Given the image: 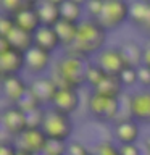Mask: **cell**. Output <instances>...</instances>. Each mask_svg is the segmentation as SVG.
I'll return each mask as SVG.
<instances>
[{
	"mask_svg": "<svg viewBox=\"0 0 150 155\" xmlns=\"http://www.w3.org/2000/svg\"><path fill=\"white\" fill-rule=\"evenodd\" d=\"M113 136L119 145L135 144L140 136V124L135 120H123L113 124Z\"/></svg>",
	"mask_w": 150,
	"mask_h": 155,
	"instance_id": "16",
	"label": "cell"
},
{
	"mask_svg": "<svg viewBox=\"0 0 150 155\" xmlns=\"http://www.w3.org/2000/svg\"><path fill=\"white\" fill-rule=\"evenodd\" d=\"M119 79L123 82L124 87H132L135 84H139V71L137 68H132V66H126L123 73L119 74Z\"/></svg>",
	"mask_w": 150,
	"mask_h": 155,
	"instance_id": "27",
	"label": "cell"
},
{
	"mask_svg": "<svg viewBox=\"0 0 150 155\" xmlns=\"http://www.w3.org/2000/svg\"><path fill=\"white\" fill-rule=\"evenodd\" d=\"M42 129L50 140L68 142L73 134V129H74V123L71 120V115H66L53 107H48L45 111V121H44Z\"/></svg>",
	"mask_w": 150,
	"mask_h": 155,
	"instance_id": "3",
	"label": "cell"
},
{
	"mask_svg": "<svg viewBox=\"0 0 150 155\" xmlns=\"http://www.w3.org/2000/svg\"><path fill=\"white\" fill-rule=\"evenodd\" d=\"M95 155H121L119 153V147L111 142V140H102L95 145V149L92 150Z\"/></svg>",
	"mask_w": 150,
	"mask_h": 155,
	"instance_id": "32",
	"label": "cell"
},
{
	"mask_svg": "<svg viewBox=\"0 0 150 155\" xmlns=\"http://www.w3.org/2000/svg\"><path fill=\"white\" fill-rule=\"evenodd\" d=\"M15 18V23H16V28L23 29L29 34H36L39 29L42 28L41 18L36 12V8H29V10H23L21 13H18Z\"/></svg>",
	"mask_w": 150,
	"mask_h": 155,
	"instance_id": "21",
	"label": "cell"
},
{
	"mask_svg": "<svg viewBox=\"0 0 150 155\" xmlns=\"http://www.w3.org/2000/svg\"><path fill=\"white\" fill-rule=\"evenodd\" d=\"M61 3L63 0H39L36 12L41 18L42 26L55 28L61 21Z\"/></svg>",
	"mask_w": 150,
	"mask_h": 155,
	"instance_id": "14",
	"label": "cell"
},
{
	"mask_svg": "<svg viewBox=\"0 0 150 155\" xmlns=\"http://www.w3.org/2000/svg\"><path fill=\"white\" fill-rule=\"evenodd\" d=\"M105 42H106V31L100 26L97 19L86 16L79 23L77 36L73 47L65 52L90 60V57H95L97 53H100L105 48Z\"/></svg>",
	"mask_w": 150,
	"mask_h": 155,
	"instance_id": "1",
	"label": "cell"
},
{
	"mask_svg": "<svg viewBox=\"0 0 150 155\" xmlns=\"http://www.w3.org/2000/svg\"><path fill=\"white\" fill-rule=\"evenodd\" d=\"M119 153L121 155H142V150L139 149L137 144H128V145H119Z\"/></svg>",
	"mask_w": 150,
	"mask_h": 155,
	"instance_id": "37",
	"label": "cell"
},
{
	"mask_svg": "<svg viewBox=\"0 0 150 155\" xmlns=\"http://www.w3.org/2000/svg\"><path fill=\"white\" fill-rule=\"evenodd\" d=\"M144 149H145V152H150V134L144 137Z\"/></svg>",
	"mask_w": 150,
	"mask_h": 155,
	"instance_id": "40",
	"label": "cell"
},
{
	"mask_svg": "<svg viewBox=\"0 0 150 155\" xmlns=\"http://www.w3.org/2000/svg\"><path fill=\"white\" fill-rule=\"evenodd\" d=\"M129 15L131 3L124 2V0H105L103 10H102L100 16L97 18V21L108 32L121 28L126 21H129Z\"/></svg>",
	"mask_w": 150,
	"mask_h": 155,
	"instance_id": "4",
	"label": "cell"
},
{
	"mask_svg": "<svg viewBox=\"0 0 150 155\" xmlns=\"http://www.w3.org/2000/svg\"><path fill=\"white\" fill-rule=\"evenodd\" d=\"M89 60L73 53L65 52L55 63V71L52 78L55 79L58 89L61 87H73V89H81L86 84V73L89 66Z\"/></svg>",
	"mask_w": 150,
	"mask_h": 155,
	"instance_id": "2",
	"label": "cell"
},
{
	"mask_svg": "<svg viewBox=\"0 0 150 155\" xmlns=\"http://www.w3.org/2000/svg\"><path fill=\"white\" fill-rule=\"evenodd\" d=\"M92 92H95V94H99L102 97H106V99L119 100L124 94V86L121 82L119 76H108L106 74V78L102 81V84Z\"/></svg>",
	"mask_w": 150,
	"mask_h": 155,
	"instance_id": "20",
	"label": "cell"
},
{
	"mask_svg": "<svg viewBox=\"0 0 150 155\" xmlns=\"http://www.w3.org/2000/svg\"><path fill=\"white\" fill-rule=\"evenodd\" d=\"M18 107L24 111V113H31V111H34V110L44 108V107L41 105V102H39V100H37L36 97H34L29 91H28V94L23 97V100L18 104Z\"/></svg>",
	"mask_w": 150,
	"mask_h": 155,
	"instance_id": "28",
	"label": "cell"
},
{
	"mask_svg": "<svg viewBox=\"0 0 150 155\" xmlns=\"http://www.w3.org/2000/svg\"><path fill=\"white\" fill-rule=\"evenodd\" d=\"M106 78L105 71L102 70V68L97 65V63H89V66H87V73H86V84L90 87L92 91H95L97 87L102 84V81H103Z\"/></svg>",
	"mask_w": 150,
	"mask_h": 155,
	"instance_id": "26",
	"label": "cell"
},
{
	"mask_svg": "<svg viewBox=\"0 0 150 155\" xmlns=\"http://www.w3.org/2000/svg\"><path fill=\"white\" fill-rule=\"evenodd\" d=\"M11 44H10V41L7 37H0V53H5L8 50H11Z\"/></svg>",
	"mask_w": 150,
	"mask_h": 155,
	"instance_id": "39",
	"label": "cell"
},
{
	"mask_svg": "<svg viewBox=\"0 0 150 155\" xmlns=\"http://www.w3.org/2000/svg\"><path fill=\"white\" fill-rule=\"evenodd\" d=\"M84 2L77 0H63L61 3V19L74 24H79L84 19Z\"/></svg>",
	"mask_w": 150,
	"mask_h": 155,
	"instance_id": "22",
	"label": "cell"
},
{
	"mask_svg": "<svg viewBox=\"0 0 150 155\" xmlns=\"http://www.w3.org/2000/svg\"><path fill=\"white\" fill-rule=\"evenodd\" d=\"M7 39L10 41L13 48H16L23 53H28L31 48H34V34H29L19 28H15Z\"/></svg>",
	"mask_w": 150,
	"mask_h": 155,
	"instance_id": "24",
	"label": "cell"
},
{
	"mask_svg": "<svg viewBox=\"0 0 150 155\" xmlns=\"http://www.w3.org/2000/svg\"><path fill=\"white\" fill-rule=\"evenodd\" d=\"M2 129L3 133L16 140L19 136H21L24 131H26L28 126V115L19 108L18 105H7L2 108Z\"/></svg>",
	"mask_w": 150,
	"mask_h": 155,
	"instance_id": "6",
	"label": "cell"
},
{
	"mask_svg": "<svg viewBox=\"0 0 150 155\" xmlns=\"http://www.w3.org/2000/svg\"><path fill=\"white\" fill-rule=\"evenodd\" d=\"M0 7L3 10V15L8 16H16L18 13H21L23 10L36 8L37 2L36 0H2Z\"/></svg>",
	"mask_w": 150,
	"mask_h": 155,
	"instance_id": "25",
	"label": "cell"
},
{
	"mask_svg": "<svg viewBox=\"0 0 150 155\" xmlns=\"http://www.w3.org/2000/svg\"><path fill=\"white\" fill-rule=\"evenodd\" d=\"M16 155H34V153H31V152H28V150H24V149H19V147H18Z\"/></svg>",
	"mask_w": 150,
	"mask_h": 155,
	"instance_id": "41",
	"label": "cell"
},
{
	"mask_svg": "<svg viewBox=\"0 0 150 155\" xmlns=\"http://www.w3.org/2000/svg\"><path fill=\"white\" fill-rule=\"evenodd\" d=\"M90 150L79 140H70L68 142V155H87Z\"/></svg>",
	"mask_w": 150,
	"mask_h": 155,
	"instance_id": "34",
	"label": "cell"
},
{
	"mask_svg": "<svg viewBox=\"0 0 150 155\" xmlns=\"http://www.w3.org/2000/svg\"><path fill=\"white\" fill-rule=\"evenodd\" d=\"M81 105V95L79 89H73V87H61L58 89L55 99H53L52 107L57 110L63 111L66 115H71L79 108Z\"/></svg>",
	"mask_w": 150,
	"mask_h": 155,
	"instance_id": "15",
	"label": "cell"
},
{
	"mask_svg": "<svg viewBox=\"0 0 150 155\" xmlns=\"http://www.w3.org/2000/svg\"><path fill=\"white\" fill-rule=\"evenodd\" d=\"M29 92L41 102V105L44 108H48L53 104L57 92H58V86L55 79L52 76H41V78H34L29 82Z\"/></svg>",
	"mask_w": 150,
	"mask_h": 155,
	"instance_id": "8",
	"label": "cell"
},
{
	"mask_svg": "<svg viewBox=\"0 0 150 155\" xmlns=\"http://www.w3.org/2000/svg\"><path fill=\"white\" fill-rule=\"evenodd\" d=\"M18 145L15 140H3L0 144V155H16Z\"/></svg>",
	"mask_w": 150,
	"mask_h": 155,
	"instance_id": "36",
	"label": "cell"
},
{
	"mask_svg": "<svg viewBox=\"0 0 150 155\" xmlns=\"http://www.w3.org/2000/svg\"><path fill=\"white\" fill-rule=\"evenodd\" d=\"M29 91V82L21 76H8L2 79V94L10 105H18Z\"/></svg>",
	"mask_w": 150,
	"mask_h": 155,
	"instance_id": "11",
	"label": "cell"
},
{
	"mask_svg": "<svg viewBox=\"0 0 150 155\" xmlns=\"http://www.w3.org/2000/svg\"><path fill=\"white\" fill-rule=\"evenodd\" d=\"M48 140L50 139L47 137L44 129L28 128L15 142H16V145L19 149H24L34 155H42L45 147H47V144H48Z\"/></svg>",
	"mask_w": 150,
	"mask_h": 155,
	"instance_id": "9",
	"label": "cell"
},
{
	"mask_svg": "<svg viewBox=\"0 0 150 155\" xmlns=\"http://www.w3.org/2000/svg\"><path fill=\"white\" fill-rule=\"evenodd\" d=\"M129 21L137 29L150 34V0L131 3V15Z\"/></svg>",
	"mask_w": 150,
	"mask_h": 155,
	"instance_id": "17",
	"label": "cell"
},
{
	"mask_svg": "<svg viewBox=\"0 0 150 155\" xmlns=\"http://www.w3.org/2000/svg\"><path fill=\"white\" fill-rule=\"evenodd\" d=\"M119 50L123 53L126 66L140 68L144 65V47L135 41H126L119 45Z\"/></svg>",
	"mask_w": 150,
	"mask_h": 155,
	"instance_id": "19",
	"label": "cell"
},
{
	"mask_svg": "<svg viewBox=\"0 0 150 155\" xmlns=\"http://www.w3.org/2000/svg\"><path fill=\"white\" fill-rule=\"evenodd\" d=\"M94 63H97L108 76H119L126 68V61L119 47H105L100 53L95 55Z\"/></svg>",
	"mask_w": 150,
	"mask_h": 155,
	"instance_id": "7",
	"label": "cell"
},
{
	"mask_svg": "<svg viewBox=\"0 0 150 155\" xmlns=\"http://www.w3.org/2000/svg\"><path fill=\"white\" fill-rule=\"evenodd\" d=\"M77 29H79V24L65 21V19H61L55 26V31L58 34V37H60V42H61V48L68 50V48L73 47V44L76 41V36H77Z\"/></svg>",
	"mask_w": 150,
	"mask_h": 155,
	"instance_id": "23",
	"label": "cell"
},
{
	"mask_svg": "<svg viewBox=\"0 0 150 155\" xmlns=\"http://www.w3.org/2000/svg\"><path fill=\"white\" fill-rule=\"evenodd\" d=\"M145 155H150V152H145Z\"/></svg>",
	"mask_w": 150,
	"mask_h": 155,
	"instance_id": "43",
	"label": "cell"
},
{
	"mask_svg": "<svg viewBox=\"0 0 150 155\" xmlns=\"http://www.w3.org/2000/svg\"><path fill=\"white\" fill-rule=\"evenodd\" d=\"M87 155H95V153H94V152H89V153H87Z\"/></svg>",
	"mask_w": 150,
	"mask_h": 155,
	"instance_id": "42",
	"label": "cell"
},
{
	"mask_svg": "<svg viewBox=\"0 0 150 155\" xmlns=\"http://www.w3.org/2000/svg\"><path fill=\"white\" fill-rule=\"evenodd\" d=\"M131 116L139 124H150V89L131 94Z\"/></svg>",
	"mask_w": 150,
	"mask_h": 155,
	"instance_id": "13",
	"label": "cell"
},
{
	"mask_svg": "<svg viewBox=\"0 0 150 155\" xmlns=\"http://www.w3.org/2000/svg\"><path fill=\"white\" fill-rule=\"evenodd\" d=\"M42 155H68V142L61 140H48Z\"/></svg>",
	"mask_w": 150,
	"mask_h": 155,
	"instance_id": "31",
	"label": "cell"
},
{
	"mask_svg": "<svg viewBox=\"0 0 150 155\" xmlns=\"http://www.w3.org/2000/svg\"><path fill=\"white\" fill-rule=\"evenodd\" d=\"M45 111H47V108H39V110L31 111V113H26L28 115V126L29 128L42 129L44 121H45Z\"/></svg>",
	"mask_w": 150,
	"mask_h": 155,
	"instance_id": "30",
	"label": "cell"
},
{
	"mask_svg": "<svg viewBox=\"0 0 150 155\" xmlns=\"http://www.w3.org/2000/svg\"><path fill=\"white\" fill-rule=\"evenodd\" d=\"M144 66L150 68V39L145 42V45H144Z\"/></svg>",
	"mask_w": 150,
	"mask_h": 155,
	"instance_id": "38",
	"label": "cell"
},
{
	"mask_svg": "<svg viewBox=\"0 0 150 155\" xmlns=\"http://www.w3.org/2000/svg\"><path fill=\"white\" fill-rule=\"evenodd\" d=\"M50 65H52V55L41 50V48L34 47L26 53V71L32 78L45 76Z\"/></svg>",
	"mask_w": 150,
	"mask_h": 155,
	"instance_id": "12",
	"label": "cell"
},
{
	"mask_svg": "<svg viewBox=\"0 0 150 155\" xmlns=\"http://www.w3.org/2000/svg\"><path fill=\"white\" fill-rule=\"evenodd\" d=\"M87 104H89L87 105L89 113L95 120L102 121V123H111V124L116 123L118 115H119V108H121L119 100L106 99V97H102L99 94H95V92H92Z\"/></svg>",
	"mask_w": 150,
	"mask_h": 155,
	"instance_id": "5",
	"label": "cell"
},
{
	"mask_svg": "<svg viewBox=\"0 0 150 155\" xmlns=\"http://www.w3.org/2000/svg\"><path fill=\"white\" fill-rule=\"evenodd\" d=\"M23 70H26V53L16 48L0 53V79L8 76H19Z\"/></svg>",
	"mask_w": 150,
	"mask_h": 155,
	"instance_id": "10",
	"label": "cell"
},
{
	"mask_svg": "<svg viewBox=\"0 0 150 155\" xmlns=\"http://www.w3.org/2000/svg\"><path fill=\"white\" fill-rule=\"evenodd\" d=\"M34 47L41 48V50L50 53V55L57 50V48H60L61 42H60V37H58L55 28L42 26L39 29V31L34 34Z\"/></svg>",
	"mask_w": 150,
	"mask_h": 155,
	"instance_id": "18",
	"label": "cell"
},
{
	"mask_svg": "<svg viewBox=\"0 0 150 155\" xmlns=\"http://www.w3.org/2000/svg\"><path fill=\"white\" fill-rule=\"evenodd\" d=\"M103 3L105 0H87V2H84V10L87 18H92V19L99 18L102 10H103Z\"/></svg>",
	"mask_w": 150,
	"mask_h": 155,
	"instance_id": "29",
	"label": "cell"
},
{
	"mask_svg": "<svg viewBox=\"0 0 150 155\" xmlns=\"http://www.w3.org/2000/svg\"><path fill=\"white\" fill-rule=\"evenodd\" d=\"M15 28H16V23L13 16H8V15L0 16V37H8Z\"/></svg>",
	"mask_w": 150,
	"mask_h": 155,
	"instance_id": "33",
	"label": "cell"
},
{
	"mask_svg": "<svg viewBox=\"0 0 150 155\" xmlns=\"http://www.w3.org/2000/svg\"><path fill=\"white\" fill-rule=\"evenodd\" d=\"M137 71H139V84L145 89H150V68L142 65L140 68H137Z\"/></svg>",
	"mask_w": 150,
	"mask_h": 155,
	"instance_id": "35",
	"label": "cell"
}]
</instances>
